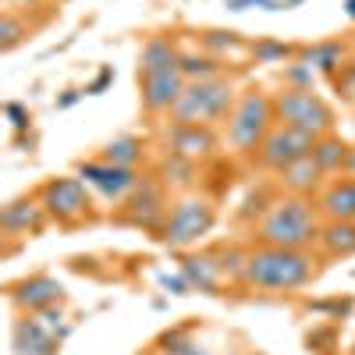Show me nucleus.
<instances>
[{
    "mask_svg": "<svg viewBox=\"0 0 355 355\" xmlns=\"http://www.w3.org/2000/svg\"><path fill=\"white\" fill-rule=\"evenodd\" d=\"M316 274V259L306 249H277L259 245L245 256L239 281L256 291H295L306 288Z\"/></svg>",
    "mask_w": 355,
    "mask_h": 355,
    "instance_id": "obj_1",
    "label": "nucleus"
},
{
    "mask_svg": "<svg viewBox=\"0 0 355 355\" xmlns=\"http://www.w3.org/2000/svg\"><path fill=\"white\" fill-rule=\"evenodd\" d=\"M259 245H277V249H306L320 239V220L306 196H288L274 202L263 214L256 227Z\"/></svg>",
    "mask_w": 355,
    "mask_h": 355,
    "instance_id": "obj_2",
    "label": "nucleus"
},
{
    "mask_svg": "<svg viewBox=\"0 0 355 355\" xmlns=\"http://www.w3.org/2000/svg\"><path fill=\"white\" fill-rule=\"evenodd\" d=\"M234 85L217 75V78H206V82H189L182 100L174 107V121L182 125H214L220 117H231L234 110Z\"/></svg>",
    "mask_w": 355,
    "mask_h": 355,
    "instance_id": "obj_3",
    "label": "nucleus"
},
{
    "mask_svg": "<svg viewBox=\"0 0 355 355\" xmlns=\"http://www.w3.org/2000/svg\"><path fill=\"white\" fill-rule=\"evenodd\" d=\"M277 121V110H274V96L259 93V89H252V93H245L239 103H234L231 117H227V142L234 146L239 153H252L263 146V139L270 135Z\"/></svg>",
    "mask_w": 355,
    "mask_h": 355,
    "instance_id": "obj_4",
    "label": "nucleus"
},
{
    "mask_svg": "<svg viewBox=\"0 0 355 355\" xmlns=\"http://www.w3.org/2000/svg\"><path fill=\"white\" fill-rule=\"evenodd\" d=\"M274 110H277V125L302 128L316 139L331 135V128H334V110L306 85H291V89H284V93H277Z\"/></svg>",
    "mask_w": 355,
    "mask_h": 355,
    "instance_id": "obj_5",
    "label": "nucleus"
},
{
    "mask_svg": "<svg viewBox=\"0 0 355 355\" xmlns=\"http://www.w3.org/2000/svg\"><path fill=\"white\" fill-rule=\"evenodd\" d=\"M217 214H214V206L206 202V199H182V202H174V210L167 217V227H164V242L171 249H185L192 242H199L206 231L214 227Z\"/></svg>",
    "mask_w": 355,
    "mask_h": 355,
    "instance_id": "obj_6",
    "label": "nucleus"
},
{
    "mask_svg": "<svg viewBox=\"0 0 355 355\" xmlns=\"http://www.w3.org/2000/svg\"><path fill=\"white\" fill-rule=\"evenodd\" d=\"M43 210L57 220V224H78L82 217H89V192L82 178H53L43 185Z\"/></svg>",
    "mask_w": 355,
    "mask_h": 355,
    "instance_id": "obj_7",
    "label": "nucleus"
},
{
    "mask_svg": "<svg viewBox=\"0 0 355 355\" xmlns=\"http://www.w3.org/2000/svg\"><path fill=\"white\" fill-rule=\"evenodd\" d=\"M313 150H316V135H309L302 128H291V125H277V128H270V135L263 139V146H259L256 153H259V164L263 167L284 171L288 164L309 157Z\"/></svg>",
    "mask_w": 355,
    "mask_h": 355,
    "instance_id": "obj_8",
    "label": "nucleus"
},
{
    "mask_svg": "<svg viewBox=\"0 0 355 355\" xmlns=\"http://www.w3.org/2000/svg\"><path fill=\"white\" fill-rule=\"evenodd\" d=\"M78 178L85 185H93L96 192H103L107 199H125L139 189L142 178L135 174V167H121V164H107V160H89L78 164Z\"/></svg>",
    "mask_w": 355,
    "mask_h": 355,
    "instance_id": "obj_9",
    "label": "nucleus"
},
{
    "mask_svg": "<svg viewBox=\"0 0 355 355\" xmlns=\"http://www.w3.org/2000/svg\"><path fill=\"white\" fill-rule=\"evenodd\" d=\"M142 78V103L150 114H164V110H174L178 100L185 93V71L182 68H171V71H153V75H139Z\"/></svg>",
    "mask_w": 355,
    "mask_h": 355,
    "instance_id": "obj_10",
    "label": "nucleus"
},
{
    "mask_svg": "<svg viewBox=\"0 0 355 355\" xmlns=\"http://www.w3.org/2000/svg\"><path fill=\"white\" fill-rule=\"evenodd\" d=\"M61 295H64V288L57 284L53 277H43V274L11 284V302L18 309H25V313H43L53 302H61Z\"/></svg>",
    "mask_w": 355,
    "mask_h": 355,
    "instance_id": "obj_11",
    "label": "nucleus"
},
{
    "mask_svg": "<svg viewBox=\"0 0 355 355\" xmlns=\"http://www.w3.org/2000/svg\"><path fill=\"white\" fill-rule=\"evenodd\" d=\"M167 139H171V153L185 157V160L214 153V146H217V135L210 132V125H182V121H174Z\"/></svg>",
    "mask_w": 355,
    "mask_h": 355,
    "instance_id": "obj_12",
    "label": "nucleus"
},
{
    "mask_svg": "<svg viewBox=\"0 0 355 355\" xmlns=\"http://www.w3.org/2000/svg\"><path fill=\"white\" fill-rule=\"evenodd\" d=\"M15 355H57V341L43 320L21 316L15 323Z\"/></svg>",
    "mask_w": 355,
    "mask_h": 355,
    "instance_id": "obj_13",
    "label": "nucleus"
},
{
    "mask_svg": "<svg viewBox=\"0 0 355 355\" xmlns=\"http://www.w3.org/2000/svg\"><path fill=\"white\" fill-rule=\"evenodd\" d=\"M320 210L327 220H355V178H334L320 196Z\"/></svg>",
    "mask_w": 355,
    "mask_h": 355,
    "instance_id": "obj_14",
    "label": "nucleus"
},
{
    "mask_svg": "<svg viewBox=\"0 0 355 355\" xmlns=\"http://www.w3.org/2000/svg\"><path fill=\"white\" fill-rule=\"evenodd\" d=\"M182 274L189 277L192 288L210 291V295H220V277L227 274V266L217 263V256H206V252H202V256H185Z\"/></svg>",
    "mask_w": 355,
    "mask_h": 355,
    "instance_id": "obj_15",
    "label": "nucleus"
},
{
    "mask_svg": "<svg viewBox=\"0 0 355 355\" xmlns=\"http://www.w3.org/2000/svg\"><path fill=\"white\" fill-rule=\"evenodd\" d=\"M171 68H182V53L178 46L164 36H153L150 43L142 46L139 53V75H153V71H171Z\"/></svg>",
    "mask_w": 355,
    "mask_h": 355,
    "instance_id": "obj_16",
    "label": "nucleus"
},
{
    "mask_svg": "<svg viewBox=\"0 0 355 355\" xmlns=\"http://www.w3.org/2000/svg\"><path fill=\"white\" fill-rule=\"evenodd\" d=\"M277 174H281V185H284L291 196H306V192H313V189L320 185V178H323V171H320V164L313 160V153L302 157V160H295V164H288V167L277 171Z\"/></svg>",
    "mask_w": 355,
    "mask_h": 355,
    "instance_id": "obj_17",
    "label": "nucleus"
},
{
    "mask_svg": "<svg viewBox=\"0 0 355 355\" xmlns=\"http://www.w3.org/2000/svg\"><path fill=\"white\" fill-rule=\"evenodd\" d=\"M43 206L33 202V199H15L4 206V214H0V224H4V231L18 234V231H40L43 224Z\"/></svg>",
    "mask_w": 355,
    "mask_h": 355,
    "instance_id": "obj_18",
    "label": "nucleus"
},
{
    "mask_svg": "<svg viewBox=\"0 0 355 355\" xmlns=\"http://www.w3.org/2000/svg\"><path fill=\"white\" fill-rule=\"evenodd\" d=\"M313 160L320 164L323 174H334V171H348V160H352V146L338 135H320L316 139V150H313Z\"/></svg>",
    "mask_w": 355,
    "mask_h": 355,
    "instance_id": "obj_19",
    "label": "nucleus"
},
{
    "mask_svg": "<svg viewBox=\"0 0 355 355\" xmlns=\"http://www.w3.org/2000/svg\"><path fill=\"white\" fill-rule=\"evenodd\" d=\"M160 210H164L160 185L150 182V178H142L139 189H135V199H132V214H128V220H135V224H153V220L160 217Z\"/></svg>",
    "mask_w": 355,
    "mask_h": 355,
    "instance_id": "obj_20",
    "label": "nucleus"
},
{
    "mask_svg": "<svg viewBox=\"0 0 355 355\" xmlns=\"http://www.w3.org/2000/svg\"><path fill=\"white\" fill-rule=\"evenodd\" d=\"M323 252L327 256H355V220H331L320 227Z\"/></svg>",
    "mask_w": 355,
    "mask_h": 355,
    "instance_id": "obj_21",
    "label": "nucleus"
},
{
    "mask_svg": "<svg viewBox=\"0 0 355 355\" xmlns=\"http://www.w3.org/2000/svg\"><path fill=\"white\" fill-rule=\"evenodd\" d=\"M100 160L121 164V167H135V164L142 160V142L132 139V135H121V139H114V142L103 146V157H100Z\"/></svg>",
    "mask_w": 355,
    "mask_h": 355,
    "instance_id": "obj_22",
    "label": "nucleus"
},
{
    "mask_svg": "<svg viewBox=\"0 0 355 355\" xmlns=\"http://www.w3.org/2000/svg\"><path fill=\"white\" fill-rule=\"evenodd\" d=\"M345 57V46L341 43H320V46H309L302 53V64L306 68H320V71H334Z\"/></svg>",
    "mask_w": 355,
    "mask_h": 355,
    "instance_id": "obj_23",
    "label": "nucleus"
},
{
    "mask_svg": "<svg viewBox=\"0 0 355 355\" xmlns=\"http://www.w3.org/2000/svg\"><path fill=\"white\" fill-rule=\"evenodd\" d=\"M182 71L189 82H206V78L220 75V64H217V57H182Z\"/></svg>",
    "mask_w": 355,
    "mask_h": 355,
    "instance_id": "obj_24",
    "label": "nucleus"
},
{
    "mask_svg": "<svg viewBox=\"0 0 355 355\" xmlns=\"http://www.w3.org/2000/svg\"><path fill=\"white\" fill-rule=\"evenodd\" d=\"M25 33H28V28L18 21V15H15V11H4V18H0V46H4V50H15V46L21 43Z\"/></svg>",
    "mask_w": 355,
    "mask_h": 355,
    "instance_id": "obj_25",
    "label": "nucleus"
},
{
    "mask_svg": "<svg viewBox=\"0 0 355 355\" xmlns=\"http://www.w3.org/2000/svg\"><path fill=\"white\" fill-rule=\"evenodd\" d=\"M164 355H210L202 345H196L192 338L185 334H167L164 338Z\"/></svg>",
    "mask_w": 355,
    "mask_h": 355,
    "instance_id": "obj_26",
    "label": "nucleus"
},
{
    "mask_svg": "<svg viewBox=\"0 0 355 355\" xmlns=\"http://www.w3.org/2000/svg\"><path fill=\"white\" fill-rule=\"evenodd\" d=\"M252 53H256V57H263V61H284V57L291 53V46H284V43H270V40H266V43H256V46H252Z\"/></svg>",
    "mask_w": 355,
    "mask_h": 355,
    "instance_id": "obj_27",
    "label": "nucleus"
},
{
    "mask_svg": "<svg viewBox=\"0 0 355 355\" xmlns=\"http://www.w3.org/2000/svg\"><path fill=\"white\" fill-rule=\"evenodd\" d=\"M206 46H214V50H234V46H242V40L234 36V33H210V36H206Z\"/></svg>",
    "mask_w": 355,
    "mask_h": 355,
    "instance_id": "obj_28",
    "label": "nucleus"
},
{
    "mask_svg": "<svg viewBox=\"0 0 355 355\" xmlns=\"http://www.w3.org/2000/svg\"><path fill=\"white\" fill-rule=\"evenodd\" d=\"M8 114H11V121H15V128H18V132H21V128L28 125V114H25V110H21L18 103H8Z\"/></svg>",
    "mask_w": 355,
    "mask_h": 355,
    "instance_id": "obj_29",
    "label": "nucleus"
},
{
    "mask_svg": "<svg viewBox=\"0 0 355 355\" xmlns=\"http://www.w3.org/2000/svg\"><path fill=\"white\" fill-rule=\"evenodd\" d=\"M11 4H18V8H36V4H43V0H11Z\"/></svg>",
    "mask_w": 355,
    "mask_h": 355,
    "instance_id": "obj_30",
    "label": "nucleus"
},
{
    "mask_svg": "<svg viewBox=\"0 0 355 355\" xmlns=\"http://www.w3.org/2000/svg\"><path fill=\"white\" fill-rule=\"evenodd\" d=\"M348 171L355 174V146H352V160H348Z\"/></svg>",
    "mask_w": 355,
    "mask_h": 355,
    "instance_id": "obj_31",
    "label": "nucleus"
},
{
    "mask_svg": "<svg viewBox=\"0 0 355 355\" xmlns=\"http://www.w3.org/2000/svg\"><path fill=\"white\" fill-rule=\"evenodd\" d=\"M348 18H355V0H348Z\"/></svg>",
    "mask_w": 355,
    "mask_h": 355,
    "instance_id": "obj_32",
    "label": "nucleus"
}]
</instances>
